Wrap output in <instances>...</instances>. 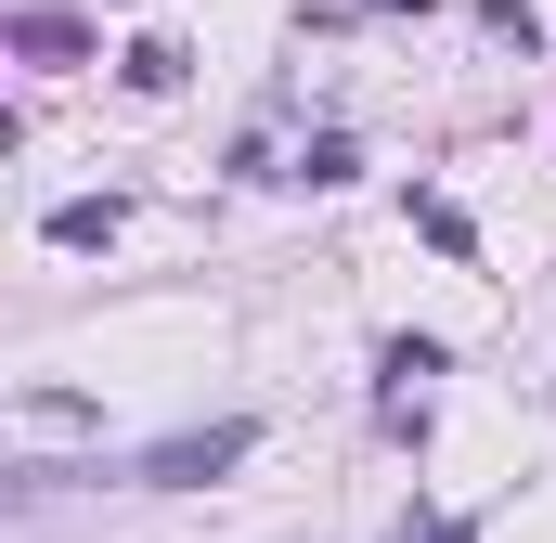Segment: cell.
Instances as JSON below:
<instances>
[{
  "mask_svg": "<svg viewBox=\"0 0 556 543\" xmlns=\"http://www.w3.org/2000/svg\"><path fill=\"white\" fill-rule=\"evenodd\" d=\"M247 453V427H207V440H168V453H142V479H207V466H233Z\"/></svg>",
  "mask_w": 556,
  "mask_h": 543,
  "instance_id": "6da1fadb",
  "label": "cell"
}]
</instances>
